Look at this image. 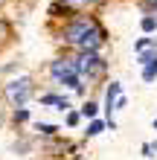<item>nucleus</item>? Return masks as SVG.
I'll return each mask as SVG.
<instances>
[{
	"instance_id": "obj_5",
	"label": "nucleus",
	"mask_w": 157,
	"mask_h": 160,
	"mask_svg": "<svg viewBox=\"0 0 157 160\" xmlns=\"http://www.w3.org/2000/svg\"><path fill=\"white\" fill-rule=\"evenodd\" d=\"M90 0H58V6L64 9H70V12H81V9H87Z\"/></svg>"
},
{
	"instance_id": "obj_6",
	"label": "nucleus",
	"mask_w": 157,
	"mask_h": 160,
	"mask_svg": "<svg viewBox=\"0 0 157 160\" xmlns=\"http://www.w3.org/2000/svg\"><path fill=\"white\" fill-rule=\"evenodd\" d=\"M35 128H38V134H44V137H52L55 131H58L55 125H47V122H38V125H35Z\"/></svg>"
},
{
	"instance_id": "obj_14",
	"label": "nucleus",
	"mask_w": 157,
	"mask_h": 160,
	"mask_svg": "<svg viewBox=\"0 0 157 160\" xmlns=\"http://www.w3.org/2000/svg\"><path fill=\"white\" fill-rule=\"evenodd\" d=\"M157 6V0H145V9H154Z\"/></svg>"
},
{
	"instance_id": "obj_7",
	"label": "nucleus",
	"mask_w": 157,
	"mask_h": 160,
	"mask_svg": "<svg viewBox=\"0 0 157 160\" xmlns=\"http://www.w3.org/2000/svg\"><path fill=\"white\" fill-rule=\"evenodd\" d=\"M154 76H157V58L149 61V67H145V73H143V79H145V82H151Z\"/></svg>"
},
{
	"instance_id": "obj_10",
	"label": "nucleus",
	"mask_w": 157,
	"mask_h": 160,
	"mask_svg": "<svg viewBox=\"0 0 157 160\" xmlns=\"http://www.w3.org/2000/svg\"><path fill=\"white\" fill-rule=\"evenodd\" d=\"M102 128H105L102 122H90V125H87V137H96V134H99Z\"/></svg>"
},
{
	"instance_id": "obj_9",
	"label": "nucleus",
	"mask_w": 157,
	"mask_h": 160,
	"mask_svg": "<svg viewBox=\"0 0 157 160\" xmlns=\"http://www.w3.org/2000/svg\"><path fill=\"white\" fill-rule=\"evenodd\" d=\"M9 35H12V29H9V23H6V21H0V47L6 44V38H9Z\"/></svg>"
},
{
	"instance_id": "obj_8",
	"label": "nucleus",
	"mask_w": 157,
	"mask_h": 160,
	"mask_svg": "<svg viewBox=\"0 0 157 160\" xmlns=\"http://www.w3.org/2000/svg\"><path fill=\"white\" fill-rule=\"evenodd\" d=\"M96 108H99V105H96V102H85V105H81V114H85V117H90V119H93V117H96Z\"/></svg>"
},
{
	"instance_id": "obj_3",
	"label": "nucleus",
	"mask_w": 157,
	"mask_h": 160,
	"mask_svg": "<svg viewBox=\"0 0 157 160\" xmlns=\"http://www.w3.org/2000/svg\"><path fill=\"white\" fill-rule=\"evenodd\" d=\"M96 26H99V23L93 21V18H76V21H70L67 26H64L61 38H64V41H70V44H79L90 29H96Z\"/></svg>"
},
{
	"instance_id": "obj_15",
	"label": "nucleus",
	"mask_w": 157,
	"mask_h": 160,
	"mask_svg": "<svg viewBox=\"0 0 157 160\" xmlns=\"http://www.w3.org/2000/svg\"><path fill=\"white\" fill-rule=\"evenodd\" d=\"M90 3H105V0H90Z\"/></svg>"
},
{
	"instance_id": "obj_12",
	"label": "nucleus",
	"mask_w": 157,
	"mask_h": 160,
	"mask_svg": "<svg viewBox=\"0 0 157 160\" xmlns=\"http://www.w3.org/2000/svg\"><path fill=\"white\" fill-rule=\"evenodd\" d=\"M154 26H157V21H154V18H145V21H143V29H145V32H151Z\"/></svg>"
},
{
	"instance_id": "obj_16",
	"label": "nucleus",
	"mask_w": 157,
	"mask_h": 160,
	"mask_svg": "<svg viewBox=\"0 0 157 160\" xmlns=\"http://www.w3.org/2000/svg\"><path fill=\"white\" fill-rule=\"evenodd\" d=\"M154 128H157V119H154Z\"/></svg>"
},
{
	"instance_id": "obj_2",
	"label": "nucleus",
	"mask_w": 157,
	"mask_h": 160,
	"mask_svg": "<svg viewBox=\"0 0 157 160\" xmlns=\"http://www.w3.org/2000/svg\"><path fill=\"white\" fill-rule=\"evenodd\" d=\"M50 73H52V79L58 82V84H70V88L81 90V84H79V70H76V61H73V58H58V61H52V64H50Z\"/></svg>"
},
{
	"instance_id": "obj_13",
	"label": "nucleus",
	"mask_w": 157,
	"mask_h": 160,
	"mask_svg": "<svg viewBox=\"0 0 157 160\" xmlns=\"http://www.w3.org/2000/svg\"><path fill=\"white\" fill-rule=\"evenodd\" d=\"M67 125H79V114H70L67 117Z\"/></svg>"
},
{
	"instance_id": "obj_11",
	"label": "nucleus",
	"mask_w": 157,
	"mask_h": 160,
	"mask_svg": "<svg viewBox=\"0 0 157 160\" xmlns=\"http://www.w3.org/2000/svg\"><path fill=\"white\" fill-rule=\"evenodd\" d=\"M26 119H29V111H23V108L17 111L15 108V122H26Z\"/></svg>"
},
{
	"instance_id": "obj_4",
	"label": "nucleus",
	"mask_w": 157,
	"mask_h": 160,
	"mask_svg": "<svg viewBox=\"0 0 157 160\" xmlns=\"http://www.w3.org/2000/svg\"><path fill=\"white\" fill-rule=\"evenodd\" d=\"M76 70H79V76H99L105 70V61L96 52H81L76 58Z\"/></svg>"
},
{
	"instance_id": "obj_1",
	"label": "nucleus",
	"mask_w": 157,
	"mask_h": 160,
	"mask_svg": "<svg viewBox=\"0 0 157 160\" xmlns=\"http://www.w3.org/2000/svg\"><path fill=\"white\" fill-rule=\"evenodd\" d=\"M32 93H35V84L29 76H21V79H12V82H6L3 84V96L6 102L12 108H23L26 102L32 99Z\"/></svg>"
}]
</instances>
